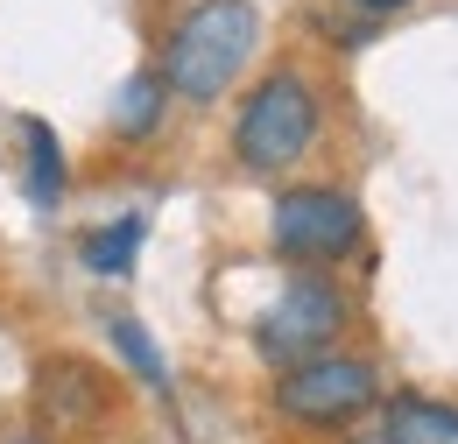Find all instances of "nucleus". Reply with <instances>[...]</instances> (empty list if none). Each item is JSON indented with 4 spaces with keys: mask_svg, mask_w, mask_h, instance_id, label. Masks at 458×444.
Wrapping results in <instances>:
<instances>
[{
    "mask_svg": "<svg viewBox=\"0 0 458 444\" xmlns=\"http://www.w3.org/2000/svg\"><path fill=\"white\" fill-rule=\"evenodd\" d=\"M170 85H163V71L156 64H141V71H127V85L114 92V107H106V134H114L120 149H148V141H163V127H170Z\"/></svg>",
    "mask_w": 458,
    "mask_h": 444,
    "instance_id": "8",
    "label": "nucleus"
},
{
    "mask_svg": "<svg viewBox=\"0 0 458 444\" xmlns=\"http://www.w3.org/2000/svg\"><path fill=\"white\" fill-rule=\"evenodd\" d=\"M332 127V92L310 64L276 56L240 85V107L226 120V163L254 184H289L303 176V163L318 156Z\"/></svg>",
    "mask_w": 458,
    "mask_h": 444,
    "instance_id": "1",
    "label": "nucleus"
},
{
    "mask_svg": "<svg viewBox=\"0 0 458 444\" xmlns=\"http://www.w3.org/2000/svg\"><path fill=\"white\" fill-rule=\"evenodd\" d=\"M14 141H21V191H29V205L36 212H57L64 198H71V156H64L57 127L43 113H21L14 120Z\"/></svg>",
    "mask_w": 458,
    "mask_h": 444,
    "instance_id": "9",
    "label": "nucleus"
},
{
    "mask_svg": "<svg viewBox=\"0 0 458 444\" xmlns=\"http://www.w3.org/2000/svg\"><path fill=\"white\" fill-rule=\"evenodd\" d=\"M141 247H148V212H114V219L78 233V261H85V276H99V282H127L134 261H141Z\"/></svg>",
    "mask_w": 458,
    "mask_h": 444,
    "instance_id": "11",
    "label": "nucleus"
},
{
    "mask_svg": "<svg viewBox=\"0 0 458 444\" xmlns=\"http://www.w3.org/2000/svg\"><path fill=\"white\" fill-rule=\"evenodd\" d=\"M268 254L283 269H325L339 276L367 254V205L352 184L332 176H289L268 198Z\"/></svg>",
    "mask_w": 458,
    "mask_h": 444,
    "instance_id": "5",
    "label": "nucleus"
},
{
    "mask_svg": "<svg viewBox=\"0 0 458 444\" xmlns=\"http://www.w3.org/2000/svg\"><path fill=\"white\" fill-rule=\"evenodd\" d=\"M332 444H388V431H381V423H360V431H345V438H332Z\"/></svg>",
    "mask_w": 458,
    "mask_h": 444,
    "instance_id": "14",
    "label": "nucleus"
},
{
    "mask_svg": "<svg viewBox=\"0 0 458 444\" xmlns=\"http://www.w3.org/2000/svg\"><path fill=\"white\" fill-rule=\"evenodd\" d=\"M261 43H268V21L254 0H183L156 36V71L183 113H205L226 107L254 78Z\"/></svg>",
    "mask_w": 458,
    "mask_h": 444,
    "instance_id": "2",
    "label": "nucleus"
},
{
    "mask_svg": "<svg viewBox=\"0 0 458 444\" xmlns=\"http://www.w3.org/2000/svg\"><path fill=\"white\" fill-rule=\"evenodd\" d=\"M0 444H57V438H50V431H36V423L21 416V423H0Z\"/></svg>",
    "mask_w": 458,
    "mask_h": 444,
    "instance_id": "13",
    "label": "nucleus"
},
{
    "mask_svg": "<svg viewBox=\"0 0 458 444\" xmlns=\"http://www.w3.org/2000/svg\"><path fill=\"white\" fill-rule=\"evenodd\" d=\"M352 14H367V21H395V14H409L416 0H345Z\"/></svg>",
    "mask_w": 458,
    "mask_h": 444,
    "instance_id": "12",
    "label": "nucleus"
},
{
    "mask_svg": "<svg viewBox=\"0 0 458 444\" xmlns=\"http://www.w3.org/2000/svg\"><path fill=\"white\" fill-rule=\"evenodd\" d=\"M352 325H360V296L345 289V276L283 269V282L268 289V303L247 318V353L261 360V374H283L296 360L352 346Z\"/></svg>",
    "mask_w": 458,
    "mask_h": 444,
    "instance_id": "4",
    "label": "nucleus"
},
{
    "mask_svg": "<svg viewBox=\"0 0 458 444\" xmlns=\"http://www.w3.org/2000/svg\"><path fill=\"white\" fill-rule=\"evenodd\" d=\"M388 388H395V381H388L381 353L332 346V353H318V360H296L283 374H268L261 416H268L289 444H332V438H345V431H360V423H374L381 402H388Z\"/></svg>",
    "mask_w": 458,
    "mask_h": 444,
    "instance_id": "3",
    "label": "nucleus"
},
{
    "mask_svg": "<svg viewBox=\"0 0 458 444\" xmlns=\"http://www.w3.org/2000/svg\"><path fill=\"white\" fill-rule=\"evenodd\" d=\"M374 423L388 431V444H458V395L423 388V381H395Z\"/></svg>",
    "mask_w": 458,
    "mask_h": 444,
    "instance_id": "7",
    "label": "nucleus"
},
{
    "mask_svg": "<svg viewBox=\"0 0 458 444\" xmlns=\"http://www.w3.org/2000/svg\"><path fill=\"white\" fill-rule=\"evenodd\" d=\"M99 325H106V346H114L120 374H127L134 388H148L156 402H170V395H176V374H170V353L156 346V332H148L134 311H106Z\"/></svg>",
    "mask_w": 458,
    "mask_h": 444,
    "instance_id": "10",
    "label": "nucleus"
},
{
    "mask_svg": "<svg viewBox=\"0 0 458 444\" xmlns=\"http://www.w3.org/2000/svg\"><path fill=\"white\" fill-rule=\"evenodd\" d=\"M21 416L36 431H50L57 444H99L127 416V374H114L106 360H92L78 346H50L29 367V409Z\"/></svg>",
    "mask_w": 458,
    "mask_h": 444,
    "instance_id": "6",
    "label": "nucleus"
}]
</instances>
